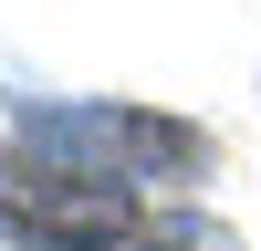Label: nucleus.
Returning <instances> with one entry per match:
<instances>
[{
  "mask_svg": "<svg viewBox=\"0 0 261 251\" xmlns=\"http://www.w3.org/2000/svg\"><path fill=\"white\" fill-rule=\"evenodd\" d=\"M136 251H241V241H230V230H209V220H157Z\"/></svg>",
  "mask_w": 261,
  "mask_h": 251,
  "instance_id": "obj_1",
  "label": "nucleus"
}]
</instances>
